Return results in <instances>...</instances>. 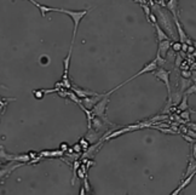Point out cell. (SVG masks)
I'll list each match as a JSON object with an SVG mask.
<instances>
[{
  "label": "cell",
  "instance_id": "cell-1",
  "mask_svg": "<svg viewBox=\"0 0 196 195\" xmlns=\"http://www.w3.org/2000/svg\"><path fill=\"white\" fill-rule=\"evenodd\" d=\"M150 8H153L154 14L156 16V23L163 28L162 30L167 34L168 36L173 38L174 36V29H173V17L171 12L166 8H160L157 5H151Z\"/></svg>",
  "mask_w": 196,
  "mask_h": 195
},
{
  "label": "cell",
  "instance_id": "cell-2",
  "mask_svg": "<svg viewBox=\"0 0 196 195\" xmlns=\"http://www.w3.org/2000/svg\"><path fill=\"white\" fill-rule=\"evenodd\" d=\"M93 8H86V10H79V11H73V10H67V8H57V12L60 14H64V15H68L72 21H73V39H72V45H74L75 42V38H77V29H79V24L80 22L82 21V18L91 11Z\"/></svg>",
  "mask_w": 196,
  "mask_h": 195
},
{
  "label": "cell",
  "instance_id": "cell-3",
  "mask_svg": "<svg viewBox=\"0 0 196 195\" xmlns=\"http://www.w3.org/2000/svg\"><path fill=\"white\" fill-rule=\"evenodd\" d=\"M108 103H109V96L105 93V95H104V97H102V98H101V100H99V101L97 102L93 107H92L91 113H92V115H93V116H98V118H101L104 122L111 124V122H109V121L107 120V115H105V110H107V106H108Z\"/></svg>",
  "mask_w": 196,
  "mask_h": 195
},
{
  "label": "cell",
  "instance_id": "cell-4",
  "mask_svg": "<svg viewBox=\"0 0 196 195\" xmlns=\"http://www.w3.org/2000/svg\"><path fill=\"white\" fill-rule=\"evenodd\" d=\"M151 73H153L154 78H156L157 80H160V81H162L165 84V86L167 87V92H168V98L167 100L172 101V87H171V79H170L171 73L168 70L163 69V67L156 68Z\"/></svg>",
  "mask_w": 196,
  "mask_h": 195
},
{
  "label": "cell",
  "instance_id": "cell-5",
  "mask_svg": "<svg viewBox=\"0 0 196 195\" xmlns=\"http://www.w3.org/2000/svg\"><path fill=\"white\" fill-rule=\"evenodd\" d=\"M156 68H157V66H156V62H155V59H154V61H151V62L146 63V64H145V66H144V68H143V69H140V70H139V72H138L137 74H135V75H132V76H131V78H128L127 80H125L124 83H121V84H120V85H118L116 87H114V89H113V90H110L109 92H107V95H108V96H110L111 93L115 92V91H118V90H119L120 87H122V86H124V85H125V84H127V83H130L131 80H133V79H136V78H138V76H140V75H142V74H145V73H151V72H153V70H155Z\"/></svg>",
  "mask_w": 196,
  "mask_h": 195
},
{
  "label": "cell",
  "instance_id": "cell-6",
  "mask_svg": "<svg viewBox=\"0 0 196 195\" xmlns=\"http://www.w3.org/2000/svg\"><path fill=\"white\" fill-rule=\"evenodd\" d=\"M0 158H3V159L9 161H19V162H23V164H27L28 161L30 160V158H29L28 154H21V155L8 154V153L5 152L4 147H0Z\"/></svg>",
  "mask_w": 196,
  "mask_h": 195
},
{
  "label": "cell",
  "instance_id": "cell-7",
  "mask_svg": "<svg viewBox=\"0 0 196 195\" xmlns=\"http://www.w3.org/2000/svg\"><path fill=\"white\" fill-rule=\"evenodd\" d=\"M173 22H174V24H176V29H177V33H178V36H179V41L184 42V44H188V45H191L193 41H191V39L188 36L185 32H184V29H183V27L180 24V22H179V18L178 16H174L173 17Z\"/></svg>",
  "mask_w": 196,
  "mask_h": 195
},
{
  "label": "cell",
  "instance_id": "cell-8",
  "mask_svg": "<svg viewBox=\"0 0 196 195\" xmlns=\"http://www.w3.org/2000/svg\"><path fill=\"white\" fill-rule=\"evenodd\" d=\"M104 95H105V93H97V95H94V96L84 97V98H80V102H81V104L85 107L86 109L91 110L94 104L99 101L102 97H104Z\"/></svg>",
  "mask_w": 196,
  "mask_h": 195
},
{
  "label": "cell",
  "instance_id": "cell-9",
  "mask_svg": "<svg viewBox=\"0 0 196 195\" xmlns=\"http://www.w3.org/2000/svg\"><path fill=\"white\" fill-rule=\"evenodd\" d=\"M171 50V40H162L157 41V53L162 58H166L168 51Z\"/></svg>",
  "mask_w": 196,
  "mask_h": 195
},
{
  "label": "cell",
  "instance_id": "cell-10",
  "mask_svg": "<svg viewBox=\"0 0 196 195\" xmlns=\"http://www.w3.org/2000/svg\"><path fill=\"white\" fill-rule=\"evenodd\" d=\"M194 177H195V172H193V173H190V175H189V176H187L185 178H183V179H182V183H180V186H179L178 188L176 189V190H173L171 194H172V195L179 194V193H180L183 189H185V188L189 186V183L193 181V178H194Z\"/></svg>",
  "mask_w": 196,
  "mask_h": 195
},
{
  "label": "cell",
  "instance_id": "cell-11",
  "mask_svg": "<svg viewBox=\"0 0 196 195\" xmlns=\"http://www.w3.org/2000/svg\"><path fill=\"white\" fill-rule=\"evenodd\" d=\"M166 8L171 12L172 17L178 16V0H167Z\"/></svg>",
  "mask_w": 196,
  "mask_h": 195
},
{
  "label": "cell",
  "instance_id": "cell-12",
  "mask_svg": "<svg viewBox=\"0 0 196 195\" xmlns=\"http://www.w3.org/2000/svg\"><path fill=\"white\" fill-rule=\"evenodd\" d=\"M64 154L66 153L62 152L61 149L58 150H43V152H40V156L41 158H61V156H64Z\"/></svg>",
  "mask_w": 196,
  "mask_h": 195
},
{
  "label": "cell",
  "instance_id": "cell-13",
  "mask_svg": "<svg viewBox=\"0 0 196 195\" xmlns=\"http://www.w3.org/2000/svg\"><path fill=\"white\" fill-rule=\"evenodd\" d=\"M155 29H156V39L157 41H162V40H170V36L162 30V28L157 23H155Z\"/></svg>",
  "mask_w": 196,
  "mask_h": 195
},
{
  "label": "cell",
  "instance_id": "cell-14",
  "mask_svg": "<svg viewBox=\"0 0 196 195\" xmlns=\"http://www.w3.org/2000/svg\"><path fill=\"white\" fill-rule=\"evenodd\" d=\"M104 126V121L98 116H92V121H91V128H93L94 131H99L102 130V127Z\"/></svg>",
  "mask_w": 196,
  "mask_h": 195
},
{
  "label": "cell",
  "instance_id": "cell-15",
  "mask_svg": "<svg viewBox=\"0 0 196 195\" xmlns=\"http://www.w3.org/2000/svg\"><path fill=\"white\" fill-rule=\"evenodd\" d=\"M196 170V165H195V158H193V159H190L189 161V164H188V167H187V171H185V173L183 175V178H185L187 176H189L190 173H193V172H195ZM182 178V179H183Z\"/></svg>",
  "mask_w": 196,
  "mask_h": 195
},
{
  "label": "cell",
  "instance_id": "cell-16",
  "mask_svg": "<svg viewBox=\"0 0 196 195\" xmlns=\"http://www.w3.org/2000/svg\"><path fill=\"white\" fill-rule=\"evenodd\" d=\"M170 116L167 115V114H163V115H155L153 118L148 119V120H145L146 122H149V124H153V122H161V121H166V120H168Z\"/></svg>",
  "mask_w": 196,
  "mask_h": 195
},
{
  "label": "cell",
  "instance_id": "cell-17",
  "mask_svg": "<svg viewBox=\"0 0 196 195\" xmlns=\"http://www.w3.org/2000/svg\"><path fill=\"white\" fill-rule=\"evenodd\" d=\"M189 109V104H188V96L183 95L182 96V101L179 102L178 104V110L179 111H183V110Z\"/></svg>",
  "mask_w": 196,
  "mask_h": 195
},
{
  "label": "cell",
  "instance_id": "cell-18",
  "mask_svg": "<svg viewBox=\"0 0 196 195\" xmlns=\"http://www.w3.org/2000/svg\"><path fill=\"white\" fill-rule=\"evenodd\" d=\"M80 161H77V159L74 161V164H73V178H72V184H74L75 183V179H77V170L79 169V166H80Z\"/></svg>",
  "mask_w": 196,
  "mask_h": 195
},
{
  "label": "cell",
  "instance_id": "cell-19",
  "mask_svg": "<svg viewBox=\"0 0 196 195\" xmlns=\"http://www.w3.org/2000/svg\"><path fill=\"white\" fill-rule=\"evenodd\" d=\"M154 59H155V62H156V66H157V68L163 67V64L166 63V58H162L157 52H156V58H154Z\"/></svg>",
  "mask_w": 196,
  "mask_h": 195
},
{
  "label": "cell",
  "instance_id": "cell-20",
  "mask_svg": "<svg viewBox=\"0 0 196 195\" xmlns=\"http://www.w3.org/2000/svg\"><path fill=\"white\" fill-rule=\"evenodd\" d=\"M171 50L176 51V52H179V51L182 50V42L180 41L171 42Z\"/></svg>",
  "mask_w": 196,
  "mask_h": 195
},
{
  "label": "cell",
  "instance_id": "cell-21",
  "mask_svg": "<svg viewBox=\"0 0 196 195\" xmlns=\"http://www.w3.org/2000/svg\"><path fill=\"white\" fill-rule=\"evenodd\" d=\"M79 144L81 145V149L82 150H86L88 147H90V142L86 139L85 137H82V138H80V141H79Z\"/></svg>",
  "mask_w": 196,
  "mask_h": 195
},
{
  "label": "cell",
  "instance_id": "cell-22",
  "mask_svg": "<svg viewBox=\"0 0 196 195\" xmlns=\"http://www.w3.org/2000/svg\"><path fill=\"white\" fill-rule=\"evenodd\" d=\"M140 6H142V8H143V10H144L146 19H149V15L151 14V8H150L148 4H140Z\"/></svg>",
  "mask_w": 196,
  "mask_h": 195
},
{
  "label": "cell",
  "instance_id": "cell-23",
  "mask_svg": "<svg viewBox=\"0 0 196 195\" xmlns=\"http://www.w3.org/2000/svg\"><path fill=\"white\" fill-rule=\"evenodd\" d=\"M195 91H196V85L193 84V85H190L188 89H185L184 95H185V96H189V95H191V93H195Z\"/></svg>",
  "mask_w": 196,
  "mask_h": 195
},
{
  "label": "cell",
  "instance_id": "cell-24",
  "mask_svg": "<svg viewBox=\"0 0 196 195\" xmlns=\"http://www.w3.org/2000/svg\"><path fill=\"white\" fill-rule=\"evenodd\" d=\"M33 95H34V97L36 98V100H41V98H44V92L41 91V90H34V91H33Z\"/></svg>",
  "mask_w": 196,
  "mask_h": 195
},
{
  "label": "cell",
  "instance_id": "cell-25",
  "mask_svg": "<svg viewBox=\"0 0 196 195\" xmlns=\"http://www.w3.org/2000/svg\"><path fill=\"white\" fill-rule=\"evenodd\" d=\"M155 5L160 6V8H166V0H154Z\"/></svg>",
  "mask_w": 196,
  "mask_h": 195
},
{
  "label": "cell",
  "instance_id": "cell-26",
  "mask_svg": "<svg viewBox=\"0 0 196 195\" xmlns=\"http://www.w3.org/2000/svg\"><path fill=\"white\" fill-rule=\"evenodd\" d=\"M182 76L185 78V79H189V78H191V72H189V70H187V69H184V70H182Z\"/></svg>",
  "mask_w": 196,
  "mask_h": 195
},
{
  "label": "cell",
  "instance_id": "cell-27",
  "mask_svg": "<svg viewBox=\"0 0 196 195\" xmlns=\"http://www.w3.org/2000/svg\"><path fill=\"white\" fill-rule=\"evenodd\" d=\"M189 113H190V110H183L182 111V114H180V116L182 119H185V120H189Z\"/></svg>",
  "mask_w": 196,
  "mask_h": 195
},
{
  "label": "cell",
  "instance_id": "cell-28",
  "mask_svg": "<svg viewBox=\"0 0 196 195\" xmlns=\"http://www.w3.org/2000/svg\"><path fill=\"white\" fill-rule=\"evenodd\" d=\"M68 148H69V145H68V143H66V142H63V143L60 144V149L62 152L66 153V150H68Z\"/></svg>",
  "mask_w": 196,
  "mask_h": 195
},
{
  "label": "cell",
  "instance_id": "cell-29",
  "mask_svg": "<svg viewBox=\"0 0 196 195\" xmlns=\"http://www.w3.org/2000/svg\"><path fill=\"white\" fill-rule=\"evenodd\" d=\"M182 137H183L185 141L190 142V143H195V138H193V137H189L188 135H183V133H182Z\"/></svg>",
  "mask_w": 196,
  "mask_h": 195
},
{
  "label": "cell",
  "instance_id": "cell-30",
  "mask_svg": "<svg viewBox=\"0 0 196 195\" xmlns=\"http://www.w3.org/2000/svg\"><path fill=\"white\" fill-rule=\"evenodd\" d=\"M182 62H183V58H182L180 56H177V57H176V67L177 68L180 67V63H182Z\"/></svg>",
  "mask_w": 196,
  "mask_h": 195
},
{
  "label": "cell",
  "instance_id": "cell-31",
  "mask_svg": "<svg viewBox=\"0 0 196 195\" xmlns=\"http://www.w3.org/2000/svg\"><path fill=\"white\" fill-rule=\"evenodd\" d=\"M81 150H82V149H81V145H80V144H79V143H77V144H75V145L73 147V152H77V153H80V152H81Z\"/></svg>",
  "mask_w": 196,
  "mask_h": 195
},
{
  "label": "cell",
  "instance_id": "cell-32",
  "mask_svg": "<svg viewBox=\"0 0 196 195\" xmlns=\"http://www.w3.org/2000/svg\"><path fill=\"white\" fill-rule=\"evenodd\" d=\"M28 155H29V158H30V159H34V158H36V155H38V154L34 153V152H30V153H28Z\"/></svg>",
  "mask_w": 196,
  "mask_h": 195
},
{
  "label": "cell",
  "instance_id": "cell-33",
  "mask_svg": "<svg viewBox=\"0 0 196 195\" xmlns=\"http://www.w3.org/2000/svg\"><path fill=\"white\" fill-rule=\"evenodd\" d=\"M194 51H195V47H194V46H191V45L189 46V45H188L187 52H194Z\"/></svg>",
  "mask_w": 196,
  "mask_h": 195
},
{
  "label": "cell",
  "instance_id": "cell-34",
  "mask_svg": "<svg viewBox=\"0 0 196 195\" xmlns=\"http://www.w3.org/2000/svg\"><path fill=\"white\" fill-rule=\"evenodd\" d=\"M187 49H188V44H182V50L180 51H184V52H187Z\"/></svg>",
  "mask_w": 196,
  "mask_h": 195
},
{
  "label": "cell",
  "instance_id": "cell-35",
  "mask_svg": "<svg viewBox=\"0 0 196 195\" xmlns=\"http://www.w3.org/2000/svg\"><path fill=\"white\" fill-rule=\"evenodd\" d=\"M79 194H80V195H84V194H86L85 187H81V188H80V192H79Z\"/></svg>",
  "mask_w": 196,
  "mask_h": 195
},
{
  "label": "cell",
  "instance_id": "cell-36",
  "mask_svg": "<svg viewBox=\"0 0 196 195\" xmlns=\"http://www.w3.org/2000/svg\"><path fill=\"white\" fill-rule=\"evenodd\" d=\"M28 1H30V3H32V4L34 5V6H36V8H39V5H40V4H38V3L35 1V0H28Z\"/></svg>",
  "mask_w": 196,
  "mask_h": 195
},
{
  "label": "cell",
  "instance_id": "cell-37",
  "mask_svg": "<svg viewBox=\"0 0 196 195\" xmlns=\"http://www.w3.org/2000/svg\"><path fill=\"white\" fill-rule=\"evenodd\" d=\"M188 133L190 135V137H193V138H195V137H196V135H195V131H193V132H191V131H188Z\"/></svg>",
  "mask_w": 196,
  "mask_h": 195
},
{
  "label": "cell",
  "instance_id": "cell-38",
  "mask_svg": "<svg viewBox=\"0 0 196 195\" xmlns=\"http://www.w3.org/2000/svg\"><path fill=\"white\" fill-rule=\"evenodd\" d=\"M150 1H151V0H150Z\"/></svg>",
  "mask_w": 196,
  "mask_h": 195
}]
</instances>
